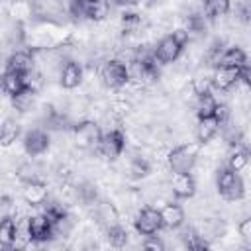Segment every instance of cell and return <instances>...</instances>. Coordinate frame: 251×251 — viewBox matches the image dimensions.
<instances>
[{"label": "cell", "mask_w": 251, "mask_h": 251, "mask_svg": "<svg viewBox=\"0 0 251 251\" xmlns=\"http://www.w3.org/2000/svg\"><path fill=\"white\" fill-rule=\"evenodd\" d=\"M190 43V37L186 33V29H175L167 35H163L157 43H155V59L161 65H175L182 51L186 49V45Z\"/></svg>", "instance_id": "1"}, {"label": "cell", "mask_w": 251, "mask_h": 251, "mask_svg": "<svg viewBox=\"0 0 251 251\" xmlns=\"http://www.w3.org/2000/svg\"><path fill=\"white\" fill-rule=\"evenodd\" d=\"M216 190L218 194L227 202H241L245 198V182L239 176L237 171L226 167H220L216 171Z\"/></svg>", "instance_id": "2"}, {"label": "cell", "mask_w": 251, "mask_h": 251, "mask_svg": "<svg viewBox=\"0 0 251 251\" xmlns=\"http://www.w3.org/2000/svg\"><path fill=\"white\" fill-rule=\"evenodd\" d=\"M98 80L104 88L110 90H124L129 84V71L124 61L118 57L106 59L98 65Z\"/></svg>", "instance_id": "3"}, {"label": "cell", "mask_w": 251, "mask_h": 251, "mask_svg": "<svg viewBox=\"0 0 251 251\" xmlns=\"http://www.w3.org/2000/svg\"><path fill=\"white\" fill-rule=\"evenodd\" d=\"M102 133L104 131L100 129V124L92 118H82V120L75 122L71 127V137H73L75 145L82 151L96 149L102 139Z\"/></svg>", "instance_id": "4"}, {"label": "cell", "mask_w": 251, "mask_h": 251, "mask_svg": "<svg viewBox=\"0 0 251 251\" xmlns=\"http://www.w3.org/2000/svg\"><path fill=\"white\" fill-rule=\"evenodd\" d=\"M198 153L194 145H176L167 153V167L171 173H192L198 163Z\"/></svg>", "instance_id": "5"}, {"label": "cell", "mask_w": 251, "mask_h": 251, "mask_svg": "<svg viewBox=\"0 0 251 251\" xmlns=\"http://www.w3.org/2000/svg\"><path fill=\"white\" fill-rule=\"evenodd\" d=\"M126 143H127V137H126L124 129H120V127H110L108 131L102 133V139H100L96 151H98V155H102L104 159L114 161V159L122 157V153H124V149H126Z\"/></svg>", "instance_id": "6"}, {"label": "cell", "mask_w": 251, "mask_h": 251, "mask_svg": "<svg viewBox=\"0 0 251 251\" xmlns=\"http://www.w3.org/2000/svg\"><path fill=\"white\" fill-rule=\"evenodd\" d=\"M133 227L141 237L147 235H155L163 229V218H161V210L153 208V206H143L135 212L133 218Z\"/></svg>", "instance_id": "7"}, {"label": "cell", "mask_w": 251, "mask_h": 251, "mask_svg": "<svg viewBox=\"0 0 251 251\" xmlns=\"http://www.w3.org/2000/svg\"><path fill=\"white\" fill-rule=\"evenodd\" d=\"M27 233L31 243L41 245V243H49L55 237V224L49 220V216L45 212L29 216L27 218Z\"/></svg>", "instance_id": "8"}, {"label": "cell", "mask_w": 251, "mask_h": 251, "mask_svg": "<svg viewBox=\"0 0 251 251\" xmlns=\"http://www.w3.org/2000/svg\"><path fill=\"white\" fill-rule=\"evenodd\" d=\"M24 151L27 157H41L51 147V135L45 127H31L24 133Z\"/></svg>", "instance_id": "9"}, {"label": "cell", "mask_w": 251, "mask_h": 251, "mask_svg": "<svg viewBox=\"0 0 251 251\" xmlns=\"http://www.w3.org/2000/svg\"><path fill=\"white\" fill-rule=\"evenodd\" d=\"M169 188L176 200H192L198 190L196 178L192 176V173H173L169 180Z\"/></svg>", "instance_id": "10"}, {"label": "cell", "mask_w": 251, "mask_h": 251, "mask_svg": "<svg viewBox=\"0 0 251 251\" xmlns=\"http://www.w3.org/2000/svg\"><path fill=\"white\" fill-rule=\"evenodd\" d=\"M241 82V67H216L212 69V86L220 92H229Z\"/></svg>", "instance_id": "11"}, {"label": "cell", "mask_w": 251, "mask_h": 251, "mask_svg": "<svg viewBox=\"0 0 251 251\" xmlns=\"http://www.w3.org/2000/svg\"><path fill=\"white\" fill-rule=\"evenodd\" d=\"M22 200L27 206H43L49 200V188L41 178H33V180H25L24 188H22Z\"/></svg>", "instance_id": "12"}, {"label": "cell", "mask_w": 251, "mask_h": 251, "mask_svg": "<svg viewBox=\"0 0 251 251\" xmlns=\"http://www.w3.org/2000/svg\"><path fill=\"white\" fill-rule=\"evenodd\" d=\"M82 76H84L82 65L75 59H67L61 67V73H59V84L65 90H75L82 84Z\"/></svg>", "instance_id": "13"}, {"label": "cell", "mask_w": 251, "mask_h": 251, "mask_svg": "<svg viewBox=\"0 0 251 251\" xmlns=\"http://www.w3.org/2000/svg\"><path fill=\"white\" fill-rule=\"evenodd\" d=\"M35 55L33 51H22V49H16L8 61H6V71H14V73H20V75H29L35 71Z\"/></svg>", "instance_id": "14"}, {"label": "cell", "mask_w": 251, "mask_h": 251, "mask_svg": "<svg viewBox=\"0 0 251 251\" xmlns=\"http://www.w3.org/2000/svg\"><path fill=\"white\" fill-rule=\"evenodd\" d=\"M161 218H163V227L165 229H171V231H176L178 227L184 226V220H186V214H184V208L178 204V202H165L163 208H161Z\"/></svg>", "instance_id": "15"}, {"label": "cell", "mask_w": 251, "mask_h": 251, "mask_svg": "<svg viewBox=\"0 0 251 251\" xmlns=\"http://www.w3.org/2000/svg\"><path fill=\"white\" fill-rule=\"evenodd\" d=\"M220 127H222V124L214 116L198 118L196 120V126H194V137H196V141L200 145H208L220 133Z\"/></svg>", "instance_id": "16"}, {"label": "cell", "mask_w": 251, "mask_h": 251, "mask_svg": "<svg viewBox=\"0 0 251 251\" xmlns=\"http://www.w3.org/2000/svg\"><path fill=\"white\" fill-rule=\"evenodd\" d=\"M29 75H20V73H14V71H4V75H2V90H4V94L14 98V96L22 94L25 88H29Z\"/></svg>", "instance_id": "17"}, {"label": "cell", "mask_w": 251, "mask_h": 251, "mask_svg": "<svg viewBox=\"0 0 251 251\" xmlns=\"http://www.w3.org/2000/svg\"><path fill=\"white\" fill-rule=\"evenodd\" d=\"M16 237H18V224L12 216H2V222H0V247L2 249H14V243H16Z\"/></svg>", "instance_id": "18"}, {"label": "cell", "mask_w": 251, "mask_h": 251, "mask_svg": "<svg viewBox=\"0 0 251 251\" xmlns=\"http://www.w3.org/2000/svg\"><path fill=\"white\" fill-rule=\"evenodd\" d=\"M202 12L208 20H222L231 12V0H202Z\"/></svg>", "instance_id": "19"}, {"label": "cell", "mask_w": 251, "mask_h": 251, "mask_svg": "<svg viewBox=\"0 0 251 251\" xmlns=\"http://www.w3.org/2000/svg\"><path fill=\"white\" fill-rule=\"evenodd\" d=\"M151 171H153V165H151V161H149L147 157H143V155H135V157L129 159L127 173H129L131 178H135V180H143V178H147V176L151 175Z\"/></svg>", "instance_id": "20"}, {"label": "cell", "mask_w": 251, "mask_h": 251, "mask_svg": "<svg viewBox=\"0 0 251 251\" xmlns=\"http://www.w3.org/2000/svg\"><path fill=\"white\" fill-rule=\"evenodd\" d=\"M216 106H218V100H216V96L212 94V90H208V92H204V94H198V98H196V102H194L196 118L214 116Z\"/></svg>", "instance_id": "21"}, {"label": "cell", "mask_w": 251, "mask_h": 251, "mask_svg": "<svg viewBox=\"0 0 251 251\" xmlns=\"http://www.w3.org/2000/svg\"><path fill=\"white\" fill-rule=\"evenodd\" d=\"M220 65H224V67H243V65H247V53H245L241 47L231 45V47L224 49ZM220 65H218V67H220Z\"/></svg>", "instance_id": "22"}, {"label": "cell", "mask_w": 251, "mask_h": 251, "mask_svg": "<svg viewBox=\"0 0 251 251\" xmlns=\"http://www.w3.org/2000/svg\"><path fill=\"white\" fill-rule=\"evenodd\" d=\"M106 239L112 247H126L129 241V233L122 224H114V226L106 227Z\"/></svg>", "instance_id": "23"}, {"label": "cell", "mask_w": 251, "mask_h": 251, "mask_svg": "<svg viewBox=\"0 0 251 251\" xmlns=\"http://www.w3.org/2000/svg\"><path fill=\"white\" fill-rule=\"evenodd\" d=\"M18 137H20V124H18L16 120H4L2 131H0L2 145H4V147H10Z\"/></svg>", "instance_id": "24"}, {"label": "cell", "mask_w": 251, "mask_h": 251, "mask_svg": "<svg viewBox=\"0 0 251 251\" xmlns=\"http://www.w3.org/2000/svg\"><path fill=\"white\" fill-rule=\"evenodd\" d=\"M237 233H239V237H241L247 245H251V216H245V218L239 220V224H237Z\"/></svg>", "instance_id": "25"}, {"label": "cell", "mask_w": 251, "mask_h": 251, "mask_svg": "<svg viewBox=\"0 0 251 251\" xmlns=\"http://www.w3.org/2000/svg\"><path fill=\"white\" fill-rule=\"evenodd\" d=\"M141 247L143 249H165V241L155 233V235H147V237H143V243H141Z\"/></svg>", "instance_id": "26"}]
</instances>
